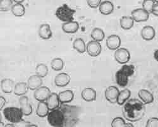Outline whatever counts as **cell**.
<instances>
[{
	"label": "cell",
	"mask_w": 158,
	"mask_h": 127,
	"mask_svg": "<svg viewBox=\"0 0 158 127\" xmlns=\"http://www.w3.org/2000/svg\"><path fill=\"white\" fill-rule=\"evenodd\" d=\"M48 108L50 111L53 110L58 107L60 104V100L58 94L55 92H52L46 100Z\"/></svg>",
	"instance_id": "5bb4252c"
},
{
	"label": "cell",
	"mask_w": 158,
	"mask_h": 127,
	"mask_svg": "<svg viewBox=\"0 0 158 127\" xmlns=\"http://www.w3.org/2000/svg\"><path fill=\"white\" fill-rule=\"evenodd\" d=\"M119 93V89L116 86H110L106 89V91H105V97H106V99L109 102H110L111 103L114 104L117 102V99Z\"/></svg>",
	"instance_id": "30bf717a"
},
{
	"label": "cell",
	"mask_w": 158,
	"mask_h": 127,
	"mask_svg": "<svg viewBox=\"0 0 158 127\" xmlns=\"http://www.w3.org/2000/svg\"><path fill=\"white\" fill-rule=\"evenodd\" d=\"M11 10L14 15L17 17L23 16L25 13V8L24 5L20 3H15L13 5Z\"/></svg>",
	"instance_id": "f1b7e54d"
},
{
	"label": "cell",
	"mask_w": 158,
	"mask_h": 127,
	"mask_svg": "<svg viewBox=\"0 0 158 127\" xmlns=\"http://www.w3.org/2000/svg\"><path fill=\"white\" fill-rule=\"evenodd\" d=\"M154 57L157 60V62H158V49L155 50V52L154 53Z\"/></svg>",
	"instance_id": "60d3db41"
},
{
	"label": "cell",
	"mask_w": 158,
	"mask_h": 127,
	"mask_svg": "<svg viewBox=\"0 0 158 127\" xmlns=\"http://www.w3.org/2000/svg\"><path fill=\"white\" fill-rule=\"evenodd\" d=\"M75 13V9L71 8L67 3H63L56 8L55 15L60 20L67 22L74 20L73 15Z\"/></svg>",
	"instance_id": "277c9868"
},
{
	"label": "cell",
	"mask_w": 158,
	"mask_h": 127,
	"mask_svg": "<svg viewBox=\"0 0 158 127\" xmlns=\"http://www.w3.org/2000/svg\"><path fill=\"white\" fill-rule=\"evenodd\" d=\"M73 47L78 52L84 53L86 50V45L84 40L81 37H77L73 42Z\"/></svg>",
	"instance_id": "4316f807"
},
{
	"label": "cell",
	"mask_w": 158,
	"mask_h": 127,
	"mask_svg": "<svg viewBox=\"0 0 158 127\" xmlns=\"http://www.w3.org/2000/svg\"><path fill=\"white\" fill-rule=\"evenodd\" d=\"M81 96L86 101H93L96 99L97 93L94 88L86 87L81 92Z\"/></svg>",
	"instance_id": "e0dca14e"
},
{
	"label": "cell",
	"mask_w": 158,
	"mask_h": 127,
	"mask_svg": "<svg viewBox=\"0 0 158 127\" xmlns=\"http://www.w3.org/2000/svg\"><path fill=\"white\" fill-rule=\"evenodd\" d=\"M146 127H158V118H151L146 123Z\"/></svg>",
	"instance_id": "d590c367"
},
{
	"label": "cell",
	"mask_w": 158,
	"mask_h": 127,
	"mask_svg": "<svg viewBox=\"0 0 158 127\" xmlns=\"http://www.w3.org/2000/svg\"><path fill=\"white\" fill-rule=\"evenodd\" d=\"M4 127H16L15 125L13 123H8L4 126Z\"/></svg>",
	"instance_id": "b9f144b4"
},
{
	"label": "cell",
	"mask_w": 158,
	"mask_h": 127,
	"mask_svg": "<svg viewBox=\"0 0 158 127\" xmlns=\"http://www.w3.org/2000/svg\"><path fill=\"white\" fill-rule=\"evenodd\" d=\"M151 14H152L155 16L158 17V2H155V3L154 4L152 8Z\"/></svg>",
	"instance_id": "f35d334b"
},
{
	"label": "cell",
	"mask_w": 158,
	"mask_h": 127,
	"mask_svg": "<svg viewBox=\"0 0 158 127\" xmlns=\"http://www.w3.org/2000/svg\"><path fill=\"white\" fill-rule=\"evenodd\" d=\"M70 81V76L66 72H60L58 74L55 78V83L56 86L63 87L67 85Z\"/></svg>",
	"instance_id": "9a60e30c"
},
{
	"label": "cell",
	"mask_w": 158,
	"mask_h": 127,
	"mask_svg": "<svg viewBox=\"0 0 158 127\" xmlns=\"http://www.w3.org/2000/svg\"><path fill=\"white\" fill-rule=\"evenodd\" d=\"M86 50L90 56L96 57L101 54L102 46L99 42L93 40L88 42L86 45Z\"/></svg>",
	"instance_id": "52a82bcc"
},
{
	"label": "cell",
	"mask_w": 158,
	"mask_h": 127,
	"mask_svg": "<svg viewBox=\"0 0 158 127\" xmlns=\"http://www.w3.org/2000/svg\"><path fill=\"white\" fill-rule=\"evenodd\" d=\"M43 84V79L37 74H34L31 76L27 80V85L29 88L31 90H36L38 88L41 86Z\"/></svg>",
	"instance_id": "4fadbf2b"
},
{
	"label": "cell",
	"mask_w": 158,
	"mask_h": 127,
	"mask_svg": "<svg viewBox=\"0 0 158 127\" xmlns=\"http://www.w3.org/2000/svg\"><path fill=\"white\" fill-rule=\"evenodd\" d=\"M3 112L6 120L13 124H15L21 121L23 115L21 109L16 107H5Z\"/></svg>",
	"instance_id": "5b68a950"
},
{
	"label": "cell",
	"mask_w": 158,
	"mask_h": 127,
	"mask_svg": "<svg viewBox=\"0 0 158 127\" xmlns=\"http://www.w3.org/2000/svg\"><path fill=\"white\" fill-rule=\"evenodd\" d=\"M39 34L43 39H49L52 34L50 25L48 24H42L39 29Z\"/></svg>",
	"instance_id": "603a6c76"
},
{
	"label": "cell",
	"mask_w": 158,
	"mask_h": 127,
	"mask_svg": "<svg viewBox=\"0 0 158 127\" xmlns=\"http://www.w3.org/2000/svg\"><path fill=\"white\" fill-rule=\"evenodd\" d=\"M28 88H29V86H28L27 83L23 82V81L18 82L15 86L14 93L17 95L22 96L27 92Z\"/></svg>",
	"instance_id": "d4e9b609"
},
{
	"label": "cell",
	"mask_w": 158,
	"mask_h": 127,
	"mask_svg": "<svg viewBox=\"0 0 158 127\" xmlns=\"http://www.w3.org/2000/svg\"><path fill=\"white\" fill-rule=\"evenodd\" d=\"M135 71V67L132 64H124L122 68L118 70L115 74V80L116 83L121 87L127 86L128 79Z\"/></svg>",
	"instance_id": "3957f363"
},
{
	"label": "cell",
	"mask_w": 158,
	"mask_h": 127,
	"mask_svg": "<svg viewBox=\"0 0 158 127\" xmlns=\"http://www.w3.org/2000/svg\"><path fill=\"white\" fill-rule=\"evenodd\" d=\"M20 109L25 116H29L32 112V107L29 98L25 96L22 95L19 99Z\"/></svg>",
	"instance_id": "9c48e42d"
},
{
	"label": "cell",
	"mask_w": 158,
	"mask_h": 127,
	"mask_svg": "<svg viewBox=\"0 0 158 127\" xmlns=\"http://www.w3.org/2000/svg\"><path fill=\"white\" fill-rule=\"evenodd\" d=\"M16 127H29V126L31 125L30 121H25L24 120H22L19 122L14 124Z\"/></svg>",
	"instance_id": "74e56055"
},
{
	"label": "cell",
	"mask_w": 158,
	"mask_h": 127,
	"mask_svg": "<svg viewBox=\"0 0 158 127\" xmlns=\"http://www.w3.org/2000/svg\"><path fill=\"white\" fill-rule=\"evenodd\" d=\"M79 24L75 20H72L64 22L62 24V29L64 32L67 33H74L78 31Z\"/></svg>",
	"instance_id": "2e32d148"
},
{
	"label": "cell",
	"mask_w": 158,
	"mask_h": 127,
	"mask_svg": "<svg viewBox=\"0 0 158 127\" xmlns=\"http://www.w3.org/2000/svg\"><path fill=\"white\" fill-rule=\"evenodd\" d=\"M90 36L94 40L100 42L103 40L105 37V34L102 29L99 28H95L91 31Z\"/></svg>",
	"instance_id": "f546056e"
},
{
	"label": "cell",
	"mask_w": 158,
	"mask_h": 127,
	"mask_svg": "<svg viewBox=\"0 0 158 127\" xmlns=\"http://www.w3.org/2000/svg\"><path fill=\"white\" fill-rule=\"evenodd\" d=\"M138 95L144 104H151L154 101L153 95L146 89H141L139 90Z\"/></svg>",
	"instance_id": "ac0fdd59"
},
{
	"label": "cell",
	"mask_w": 158,
	"mask_h": 127,
	"mask_svg": "<svg viewBox=\"0 0 158 127\" xmlns=\"http://www.w3.org/2000/svg\"><path fill=\"white\" fill-rule=\"evenodd\" d=\"M49 108L47 105L46 101H40L37 104V109H36V114L39 117H45L48 116L49 113Z\"/></svg>",
	"instance_id": "cb8c5ba5"
},
{
	"label": "cell",
	"mask_w": 158,
	"mask_h": 127,
	"mask_svg": "<svg viewBox=\"0 0 158 127\" xmlns=\"http://www.w3.org/2000/svg\"><path fill=\"white\" fill-rule=\"evenodd\" d=\"M155 3V1H150V0H145L142 3V8L146 10L149 14L151 13L152 8Z\"/></svg>",
	"instance_id": "e575fe53"
},
{
	"label": "cell",
	"mask_w": 158,
	"mask_h": 127,
	"mask_svg": "<svg viewBox=\"0 0 158 127\" xmlns=\"http://www.w3.org/2000/svg\"><path fill=\"white\" fill-rule=\"evenodd\" d=\"M131 95V92L128 88H125L118 94L116 103L119 105H123L127 101Z\"/></svg>",
	"instance_id": "484cf974"
},
{
	"label": "cell",
	"mask_w": 158,
	"mask_h": 127,
	"mask_svg": "<svg viewBox=\"0 0 158 127\" xmlns=\"http://www.w3.org/2000/svg\"><path fill=\"white\" fill-rule=\"evenodd\" d=\"M126 123L125 120L121 117L114 118L111 123L112 127H125Z\"/></svg>",
	"instance_id": "836d02e7"
},
{
	"label": "cell",
	"mask_w": 158,
	"mask_h": 127,
	"mask_svg": "<svg viewBox=\"0 0 158 127\" xmlns=\"http://www.w3.org/2000/svg\"><path fill=\"white\" fill-rule=\"evenodd\" d=\"M13 2L11 0H1L0 1V8L2 11H8L11 9L13 6Z\"/></svg>",
	"instance_id": "d6a6232c"
},
{
	"label": "cell",
	"mask_w": 158,
	"mask_h": 127,
	"mask_svg": "<svg viewBox=\"0 0 158 127\" xmlns=\"http://www.w3.org/2000/svg\"><path fill=\"white\" fill-rule=\"evenodd\" d=\"M87 2L89 6L91 8H97L99 7L102 2L101 0H88Z\"/></svg>",
	"instance_id": "8d00e7d4"
},
{
	"label": "cell",
	"mask_w": 158,
	"mask_h": 127,
	"mask_svg": "<svg viewBox=\"0 0 158 127\" xmlns=\"http://www.w3.org/2000/svg\"><path fill=\"white\" fill-rule=\"evenodd\" d=\"M29 127H38V126L36 125H34V124H31V125L29 126Z\"/></svg>",
	"instance_id": "ee69618b"
},
{
	"label": "cell",
	"mask_w": 158,
	"mask_h": 127,
	"mask_svg": "<svg viewBox=\"0 0 158 127\" xmlns=\"http://www.w3.org/2000/svg\"><path fill=\"white\" fill-rule=\"evenodd\" d=\"M51 91L49 88L47 86H41L35 90L34 97L35 99L40 101H45L47 100L49 95L51 94Z\"/></svg>",
	"instance_id": "8fae6325"
},
{
	"label": "cell",
	"mask_w": 158,
	"mask_h": 127,
	"mask_svg": "<svg viewBox=\"0 0 158 127\" xmlns=\"http://www.w3.org/2000/svg\"><path fill=\"white\" fill-rule=\"evenodd\" d=\"M99 11L104 15H109L113 11L114 5L110 1H103L100 4Z\"/></svg>",
	"instance_id": "7402d4cb"
},
{
	"label": "cell",
	"mask_w": 158,
	"mask_h": 127,
	"mask_svg": "<svg viewBox=\"0 0 158 127\" xmlns=\"http://www.w3.org/2000/svg\"><path fill=\"white\" fill-rule=\"evenodd\" d=\"M6 104V99L3 96H0V109H2L4 107Z\"/></svg>",
	"instance_id": "ab89813d"
},
{
	"label": "cell",
	"mask_w": 158,
	"mask_h": 127,
	"mask_svg": "<svg viewBox=\"0 0 158 127\" xmlns=\"http://www.w3.org/2000/svg\"><path fill=\"white\" fill-rule=\"evenodd\" d=\"M35 73L41 78H44L48 73V68L45 64H38L35 68Z\"/></svg>",
	"instance_id": "4dcf8cb0"
},
{
	"label": "cell",
	"mask_w": 158,
	"mask_h": 127,
	"mask_svg": "<svg viewBox=\"0 0 158 127\" xmlns=\"http://www.w3.org/2000/svg\"><path fill=\"white\" fill-rule=\"evenodd\" d=\"M80 108L77 106L61 104L49 112L47 119L53 127H74L79 120Z\"/></svg>",
	"instance_id": "6da1fadb"
},
{
	"label": "cell",
	"mask_w": 158,
	"mask_h": 127,
	"mask_svg": "<svg viewBox=\"0 0 158 127\" xmlns=\"http://www.w3.org/2000/svg\"><path fill=\"white\" fill-rule=\"evenodd\" d=\"M121 45V39L119 36L111 34L109 36L106 40V45L110 50H116L120 48Z\"/></svg>",
	"instance_id": "7c38bea8"
},
{
	"label": "cell",
	"mask_w": 158,
	"mask_h": 127,
	"mask_svg": "<svg viewBox=\"0 0 158 127\" xmlns=\"http://www.w3.org/2000/svg\"><path fill=\"white\" fill-rule=\"evenodd\" d=\"M146 113V107L138 99L127 100L123 107V116L128 121L134 122L140 120Z\"/></svg>",
	"instance_id": "7a4b0ae2"
},
{
	"label": "cell",
	"mask_w": 158,
	"mask_h": 127,
	"mask_svg": "<svg viewBox=\"0 0 158 127\" xmlns=\"http://www.w3.org/2000/svg\"><path fill=\"white\" fill-rule=\"evenodd\" d=\"M134 20L131 16H123L120 19L121 27L124 29H130L133 27Z\"/></svg>",
	"instance_id": "83f0119b"
},
{
	"label": "cell",
	"mask_w": 158,
	"mask_h": 127,
	"mask_svg": "<svg viewBox=\"0 0 158 127\" xmlns=\"http://www.w3.org/2000/svg\"><path fill=\"white\" fill-rule=\"evenodd\" d=\"M64 66V62L61 58L60 57H55L52 59L51 61V68L56 70L60 71L63 69Z\"/></svg>",
	"instance_id": "1f68e13d"
},
{
	"label": "cell",
	"mask_w": 158,
	"mask_h": 127,
	"mask_svg": "<svg viewBox=\"0 0 158 127\" xmlns=\"http://www.w3.org/2000/svg\"><path fill=\"white\" fill-rule=\"evenodd\" d=\"M125 127H135L131 123H127Z\"/></svg>",
	"instance_id": "7bdbcfd3"
},
{
	"label": "cell",
	"mask_w": 158,
	"mask_h": 127,
	"mask_svg": "<svg viewBox=\"0 0 158 127\" xmlns=\"http://www.w3.org/2000/svg\"><path fill=\"white\" fill-rule=\"evenodd\" d=\"M58 95L61 104H67L70 103L74 98V93L71 90H65L60 92Z\"/></svg>",
	"instance_id": "44dd1931"
},
{
	"label": "cell",
	"mask_w": 158,
	"mask_h": 127,
	"mask_svg": "<svg viewBox=\"0 0 158 127\" xmlns=\"http://www.w3.org/2000/svg\"><path fill=\"white\" fill-rule=\"evenodd\" d=\"M156 34L155 29L151 25L144 26L141 31V36L145 40L149 41L152 40Z\"/></svg>",
	"instance_id": "d6986e66"
},
{
	"label": "cell",
	"mask_w": 158,
	"mask_h": 127,
	"mask_svg": "<svg viewBox=\"0 0 158 127\" xmlns=\"http://www.w3.org/2000/svg\"><path fill=\"white\" fill-rule=\"evenodd\" d=\"M14 81L10 78L3 79L1 81V88L4 93L10 94L14 90Z\"/></svg>",
	"instance_id": "ffe728a7"
},
{
	"label": "cell",
	"mask_w": 158,
	"mask_h": 127,
	"mask_svg": "<svg viewBox=\"0 0 158 127\" xmlns=\"http://www.w3.org/2000/svg\"><path fill=\"white\" fill-rule=\"evenodd\" d=\"M114 57L118 62L122 64H126L130 59V54L127 48H119L115 51Z\"/></svg>",
	"instance_id": "8992f818"
},
{
	"label": "cell",
	"mask_w": 158,
	"mask_h": 127,
	"mask_svg": "<svg viewBox=\"0 0 158 127\" xmlns=\"http://www.w3.org/2000/svg\"><path fill=\"white\" fill-rule=\"evenodd\" d=\"M131 17L137 22H146L149 17V14L143 8H138L131 11Z\"/></svg>",
	"instance_id": "ba28073f"
}]
</instances>
